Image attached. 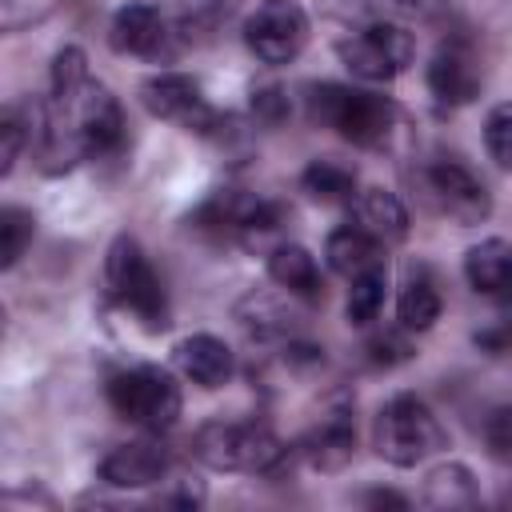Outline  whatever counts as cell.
<instances>
[{
    "instance_id": "5b68a950",
    "label": "cell",
    "mask_w": 512,
    "mask_h": 512,
    "mask_svg": "<svg viewBox=\"0 0 512 512\" xmlns=\"http://www.w3.org/2000/svg\"><path fill=\"white\" fill-rule=\"evenodd\" d=\"M104 284H108V296L128 308L148 332H164L168 328V296H164V284L152 268V260L144 256L140 240L120 232L112 244H108V256H104Z\"/></svg>"
},
{
    "instance_id": "484cf974",
    "label": "cell",
    "mask_w": 512,
    "mask_h": 512,
    "mask_svg": "<svg viewBox=\"0 0 512 512\" xmlns=\"http://www.w3.org/2000/svg\"><path fill=\"white\" fill-rule=\"evenodd\" d=\"M384 292H388V272L384 268H372V272L352 276V288H348V300H344L348 324L368 328L380 316V308H384Z\"/></svg>"
},
{
    "instance_id": "8992f818",
    "label": "cell",
    "mask_w": 512,
    "mask_h": 512,
    "mask_svg": "<svg viewBox=\"0 0 512 512\" xmlns=\"http://www.w3.org/2000/svg\"><path fill=\"white\" fill-rule=\"evenodd\" d=\"M336 56L356 80L388 84L416 60V40H412V32L404 24L376 20V24L360 28V32H352V36H344L336 44Z\"/></svg>"
},
{
    "instance_id": "603a6c76",
    "label": "cell",
    "mask_w": 512,
    "mask_h": 512,
    "mask_svg": "<svg viewBox=\"0 0 512 512\" xmlns=\"http://www.w3.org/2000/svg\"><path fill=\"white\" fill-rule=\"evenodd\" d=\"M300 192H308V200H316V204H352L360 196L356 192V168L344 160L320 156L300 172Z\"/></svg>"
},
{
    "instance_id": "8fae6325",
    "label": "cell",
    "mask_w": 512,
    "mask_h": 512,
    "mask_svg": "<svg viewBox=\"0 0 512 512\" xmlns=\"http://www.w3.org/2000/svg\"><path fill=\"white\" fill-rule=\"evenodd\" d=\"M64 116L76 124V132H80L88 156H112V152L124 148L128 124H124V108H120V100L112 96L108 84L92 80V84L80 92V100L72 104V112H64Z\"/></svg>"
},
{
    "instance_id": "f546056e",
    "label": "cell",
    "mask_w": 512,
    "mask_h": 512,
    "mask_svg": "<svg viewBox=\"0 0 512 512\" xmlns=\"http://www.w3.org/2000/svg\"><path fill=\"white\" fill-rule=\"evenodd\" d=\"M24 148H28V124H24L20 108L12 104L0 116V176H12V168H16Z\"/></svg>"
},
{
    "instance_id": "83f0119b",
    "label": "cell",
    "mask_w": 512,
    "mask_h": 512,
    "mask_svg": "<svg viewBox=\"0 0 512 512\" xmlns=\"http://www.w3.org/2000/svg\"><path fill=\"white\" fill-rule=\"evenodd\" d=\"M484 148L488 160L504 172H512V100H500L484 116Z\"/></svg>"
},
{
    "instance_id": "8d00e7d4",
    "label": "cell",
    "mask_w": 512,
    "mask_h": 512,
    "mask_svg": "<svg viewBox=\"0 0 512 512\" xmlns=\"http://www.w3.org/2000/svg\"><path fill=\"white\" fill-rule=\"evenodd\" d=\"M364 504H372V508H408V496L388 492V488H376V492L364 496Z\"/></svg>"
},
{
    "instance_id": "4fadbf2b",
    "label": "cell",
    "mask_w": 512,
    "mask_h": 512,
    "mask_svg": "<svg viewBox=\"0 0 512 512\" xmlns=\"http://www.w3.org/2000/svg\"><path fill=\"white\" fill-rule=\"evenodd\" d=\"M424 84H428L436 104L464 108V104H472L480 96L484 76H480V64H476L472 48L464 40H448V44H440L432 52V60L424 68Z\"/></svg>"
},
{
    "instance_id": "2e32d148",
    "label": "cell",
    "mask_w": 512,
    "mask_h": 512,
    "mask_svg": "<svg viewBox=\"0 0 512 512\" xmlns=\"http://www.w3.org/2000/svg\"><path fill=\"white\" fill-rule=\"evenodd\" d=\"M268 276H272L276 288H284L288 296H296V300H304V304H320V300H324L320 264H316V256H312L304 244L280 240V244L268 252Z\"/></svg>"
},
{
    "instance_id": "9a60e30c",
    "label": "cell",
    "mask_w": 512,
    "mask_h": 512,
    "mask_svg": "<svg viewBox=\"0 0 512 512\" xmlns=\"http://www.w3.org/2000/svg\"><path fill=\"white\" fill-rule=\"evenodd\" d=\"M176 368L200 388H224L236 372L232 348L212 332H192L176 344Z\"/></svg>"
},
{
    "instance_id": "cb8c5ba5",
    "label": "cell",
    "mask_w": 512,
    "mask_h": 512,
    "mask_svg": "<svg viewBox=\"0 0 512 512\" xmlns=\"http://www.w3.org/2000/svg\"><path fill=\"white\" fill-rule=\"evenodd\" d=\"M92 84V72H88V56L80 44H64L56 56H52V68H48V100L56 112H72V104L80 100V92Z\"/></svg>"
},
{
    "instance_id": "836d02e7",
    "label": "cell",
    "mask_w": 512,
    "mask_h": 512,
    "mask_svg": "<svg viewBox=\"0 0 512 512\" xmlns=\"http://www.w3.org/2000/svg\"><path fill=\"white\" fill-rule=\"evenodd\" d=\"M472 344H476L480 352H488V356H508V352H512V316H504V320H492V324L476 328Z\"/></svg>"
},
{
    "instance_id": "ffe728a7",
    "label": "cell",
    "mask_w": 512,
    "mask_h": 512,
    "mask_svg": "<svg viewBox=\"0 0 512 512\" xmlns=\"http://www.w3.org/2000/svg\"><path fill=\"white\" fill-rule=\"evenodd\" d=\"M420 500L436 512H464V508H480V484L472 476L468 464L460 460H444L424 476Z\"/></svg>"
},
{
    "instance_id": "5bb4252c",
    "label": "cell",
    "mask_w": 512,
    "mask_h": 512,
    "mask_svg": "<svg viewBox=\"0 0 512 512\" xmlns=\"http://www.w3.org/2000/svg\"><path fill=\"white\" fill-rule=\"evenodd\" d=\"M168 468H172V452L156 436H140L104 452L96 472L108 488H152L168 476Z\"/></svg>"
},
{
    "instance_id": "4dcf8cb0",
    "label": "cell",
    "mask_w": 512,
    "mask_h": 512,
    "mask_svg": "<svg viewBox=\"0 0 512 512\" xmlns=\"http://www.w3.org/2000/svg\"><path fill=\"white\" fill-rule=\"evenodd\" d=\"M56 0H0V28L4 32H24L40 20H48Z\"/></svg>"
},
{
    "instance_id": "e575fe53",
    "label": "cell",
    "mask_w": 512,
    "mask_h": 512,
    "mask_svg": "<svg viewBox=\"0 0 512 512\" xmlns=\"http://www.w3.org/2000/svg\"><path fill=\"white\" fill-rule=\"evenodd\" d=\"M208 496H204V484L196 480H180L172 492H160V504H176V508H200Z\"/></svg>"
},
{
    "instance_id": "9c48e42d",
    "label": "cell",
    "mask_w": 512,
    "mask_h": 512,
    "mask_svg": "<svg viewBox=\"0 0 512 512\" xmlns=\"http://www.w3.org/2000/svg\"><path fill=\"white\" fill-rule=\"evenodd\" d=\"M244 44L268 68L292 64L308 44V12L296 0H260L244 20Z\"/></svg>"
},
{
    "instance_id": "277c9868",
    "label": "cell",
    "mask_w": 512,
    "mask_h": 512,
    "mask_svg": "<svg viewBox=\"0 0 512 512\" xmlns=\"http://www.w3.org/2000/svg\"><path fill=\"white\" fill-rule=\"evenodd\" d=\"M104 396L120 420L144 432H168L184 408L176 376L160 364H132V368L112 372L104 384Z\"/></svg>"
},
{
    "instance_id": "30bf717a",
    "label": "cell",
    "mask_w": 512,
    "mask_h": 512,
    "mask_svg": "<svg viewBox=\"0 0 512 512\" xmlns=\"http://www.w3.org/2000/svg\"><path fill=\"white\" fill-rule=\"evenodd\" d=\"M140 104L148 108V116L180 124L196 136H208V128L220 120V112L208 104L204 88L196 76L188 72H156L140 84Z\"/></svg>"
},
{
    "instance_id": "4316f807",
    "label": "cell",
    "mask_w": 512,
    "mask_h": 512,
    "mask_svg": "<svg viewBox=\"0 0 512 512\" xmlns=\"http://www.w3.org/2000/svg\"><path fill=\"white\" fill-rule=\"evenodd\" d=\"M32 236H36V216L28 208H16V204L0 208V268L4 272L20 264Z\"/></svg>"
},
{
    "instance_id": "44dd1931",
    "label": "cell",
    "mask_w": 512,
    "mask_h": 512,
    "mask_svg": "<svg viewBox=\"0 0 512 512\" xmlns=\"http://www.w3.org/2000/svg\"><path fill=\"white\" fill-rule=\"evenodd\" d=\"M356 216H360V224L384 244V248H392V244H404L408 240V208H404V200L396 196V192H388V188H364L360 196H356Z\"/></svg>"
},
{
    "instance_id": "d6986e66",
    "label": "cell",
    "mask_w": 512,
    "mask_h": 512,
    "mask_svg": "<svg viewBox=\"0 0 512 512\" xmlns=\"http://www.w3.org/2000/svg\"><path fill=\"white\" fill-rule=\"evenodd\" d=\"M440 308H444V300H440L432 272L424 264H408L400 292H396V324L408 332H428L440 320Z\"/></svg>"
},
{
    "instance_id": "3957f363",
    "label": "cell",
    "mask_w": 512,
    "mask_h": 512,
    "mask_svg": "<svg viewBox=\"0 0 512 512\" xmlns=\"http://www.w3.org/2000/svg\"><path fill=\"white\" fill-rule=\"evenodd\" d=\"M444 444H448L444 424L416 392H396L388 404H380L372 420V448L392 468H416Z\"/></svg>"
},
{
    "instance_id": "6da1fadb",
    "label": "cell",
    "mask_w": 512,
    "mask_h": 512,
    "mask_svg": "<svg viewBox=\"0 0 512 512\" xmlns=\"http://www.w3.org/2000/svg\"><path fill=\"white\" fill-rule=\"evenodd\" d=\"M308 116L320 128H332L340 140L356 144V148H372V152H400V144L408 140V116L392 96L368 92V88H352V84H312L308 88Z\"/></svg>"
},
{
    "instance_id": "d4e9b609",
    "label": "cell",
    "mask_w": 512,
    "mask_h": 512,
    "mask_svg": "<svg viewBox=\"0 0 512 512\" xmlns=\"http://www.w3.org/2000/svg\"><path fill=\"white\" fill-rule=\"evenodd\" d=\"M236 320L256 340H292V316L284 312V304H276L264 292H248L236 304Z\"/></svg>"
},
{
    "instance_id": "ba28073f",
    "label": "cell",
    "mask_w": 512,
    "mask_h": 512,
    "mask_svg": "<svg viewBox=\"0 0 512 512\" xmlns=\"http://www.w3.org/2000/svg\"><path fill=\"white\" fill-rule=\"evenodd\" d=\"M356 400H352V392H344V388H336L328 400H324V408H320V416L308 424V432L300 436V444H296V456L308 464V468H316V472H344L348 464H352V456H356Z\"/></svg>"
},
{
    "instance_id": "7402d4cb",
    "label": "cell",
    "mask_w": 512,
    "mask_h": 512,
    "mask_svg": "<svg viewBox=\"0 0 512 512\" xmlns=\"http://www.w3.org/2000/svg\"><path fill=\"white\" fill-rule=\"evenodd\" d=\"M288 224V208L280 200L268 196H248L244 212H240V228H236V244L252 248V252H272L284 236Z\"/></svg>"
},
{
    "instance_id": "e0dca14e",
    "label": "cell",
    "mask_w": 512,
    "mask_h": 512,
    "mask_svg": "<svg viewBox=\"0 0 512 512\" xmlns=\"http://www.w3.org/2000/svg\"><path fill=\"white\" fill-rule=\"evenodd\" d=\"M464 280L472 292L512 300V240L488 236L464 252Z\"/></svg>"
},
{
    "instance_id": "52a82bcc",
    "label": "cell",
    "mask_w": 512,
    "mask_h": 512,
    "mask_svg": "<svg viewBox=\"0 0 512 512\" xmlns=\"http://www.w3.org/2000/svg\"><path fill=\"white\" fill-rule=\"evenodd\" d=\"M420 180H424L428 200H432L452 224L476 228V224H484V220L492 216V196H488L484 180H480L464 160H456V156H436V160L424 164Z\"/></svg>"
},
{
    "instance_id": "d590c367",
    "label": "cell",
    "mask_w": 512,
    "mask_h": 512,
    "mask_svg": "<svg viewBox=\"0 0 512 512\" xmlns=\"http://www.w3.org/2000/svg\"><path fill=\"white\" fill-rule=\"evenodd\" d=\"M400 16H408V20H432V16H440L444 12V4L448 0H388Z\"/></svg>"
},
{
    "instance_id": "1f68e13d",
    "label": "cell",
    "mask_w": 512,
    "mask_h": 512,
    "mask_svg": "<svg viewBox=\"0 0 512 512\" xmlns=\"http://www.w3.org/2000/svg\"><path fill=\"white\" fill-rule=\"evenodd\" d=\"M484 444L500 464H512V408H496L484 420Z\"/></svg>"
},
{
    "instance_id": "7c38bea8",
    "label": "cell",
    "mask_w": 512,
    "mask_h": 512,
    "mask_svg": "<svg viewBox=\"0 0 512 512\" xmlns=\"http://www.w3.org/2000/svg\"><path fill=\"white\" fill-rule=\"evenodd\" d=\"M176 36L180 32H172L164 12L152 4H124L108 28V44L120 56H140V60H168L176 48Z\"/></svg>"
},
{
    "instance_id": "ac0fdd59",
    "label": "cell",
    "mask_w": 512,
    "mask_h": 512,
    "mask_svg": "<svg viewBox=\"0 0 512 512\" xmlns=\"http://www.w3.org/2000/svg\"><path fill=\"white\" fill-rule=\"evenodd\" d=\"M324 260L336 276H360L372 268H384V244L364 228V224H344L332 228L324 240Z\"/></svg>"
},
{
    "instance_id": "7a4b0ae2",
    "label": "cell",
    "mask_w": 512,
    "mask_h": 512,
    "mask_svg": "<svg viewBox=\"0 0 512 512\" xmlns=\"http://www.w3.org/2000/svg\"><path fill=\"white\" fill-rule=\"evenodd\" d=\"M292 452L268 424L256 420H208L192 436V456L212 472H244V476H284L292 468Z\"/></svg>"
},
{
    "instance_id": "d6a6232c",
    "label": "cell",
    "mask_w": 512,
    "mask_h": 512,
    "mask_svg": "<svg viewBox=\"0 0 512 512\" xmlns=\"http://www.w3.org/2000/svg\"><path fill=\"white\" fill-rule=\"evenodd\" d=\"M252 116L256 124H280L288 116V96L280 84H260L252 88Z\"/></svg>"
},
{
    "instance_id": "f1b7e54d",
    "label": "cell",
    "mask_w": 512,
    "mask_h": 512,
    "mask_svg": "<svg viewBox=\"0 0 512 512\" xmlns=\"http://www.w3.org/2000/svg\"><path fill=\"white\" fill-rule=\"evenodd\" d=\"M412 340H408V328H384V332H372L368 344H364V360L372 368H396L404 360H412Z\"/></svg>"
}]
</instances>
